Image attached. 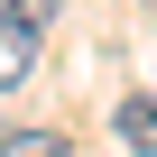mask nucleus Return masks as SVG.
<instances>
[{"instance_id": "1", "label": "nucleus", "mask_w": 157, "mask_h": 157, "mask_svg": "<svg viewBox=\"0 0 157 157\" xmlns=\"http://www.w3.org/2000/svg\"><path fill=\"white\" fill-rule=\"evenodd\" d=\"M111 129H120L129 157H157V93H129V102L111 111Z\"/></svg>"}, {"instance_id": "5", "label": "nucleus", "mask_w": 157, "mask_h": 157, "mask_svg": "<svg viewBox=\"0 0 157 157\" xmlns=\"http://www.w3.org/2000/svg\"><path fill=\"white\" fill-rule=\"evenodd\" d=\"M148 10H157V0H148Z\"/></svg>"}, {"instance_id": "3", "label": "nucleus", "mask_w": 157, "mask_h": 157, "mask_svg": "<svg viewBox=\"0 0 157 157\" xmlns=\"http://www.w3.org/2000/svg\"><path fill=\"white\" fill-rule=\"evenodd\" d=\"M0 157H74L56 129H10V139H0Z\"/></svg>"}, {"instance_id": "2", "label": "nucleus", "mask_w": 157, "mask_h": 157, "mask_svg": "<svg viewBox=\"0 0 157 157\" xmlns=\"http://www.w3.org/2000/svg\"><path fill=\"white\" fill-rule=\"evenodd\" d=\"M28 65H37V37L0 19V93H10V83H28Z\"/></svg>"}, {"instance_id": "4", "label": "nucleus", "mask_w": 157, "mask_h": 157, "mask_svg": "<svg viewBox=\"0 0 157 157\" xmlns=\"http://www.w3.org/2000/svg\"><path fill=\"white\" fill-rule=\"evenodd\" d=\"M0 19H10V28H28V37H37V28L56 19V0H10V10H0Z\"/></svg>"}]
</instances>
